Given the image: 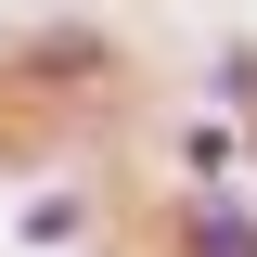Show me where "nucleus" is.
Listing matches in <instances>:
<instances>
[{
	"label": "nucleus",
	"instance_id": "f257e3e1",
	"mask_svg": "<svg viewBox=\"0 0 257 257\" xmlns=\"http://www.w3.org/2000/svg\"><path fill=\"white\" fill-rule=\"evenodd\" d=\"M180 244H193V257H257V219H244V193L193 180V193H180Z\"/></svg>",
	"mask_w": 257,
	"mask_h": 257
}]
</instances>
